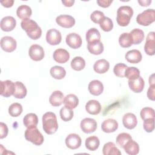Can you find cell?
I'll list each match as a JSON object with an SVG mask.
<instances>
[{
    "label": "cell",
    "instance_id": "obj_37",
    "mask_svg": "<svg viewBox=\"0 0 155 155\" xmlns=\"http://www.w3.org/2000/svg\"><path fill=\"white\" fill-rule=\"evenodd\" d=\"M71 67L75 71H81L85 67V61L81 56L74 57L71 61Z\"/></svg>",
    "mask_w": 155,
    "mask_h": 155
},
{
    "label": "cell",
    "instance_id": "obj_28",
    "mask_svg": "<svg viewBox=\"0 0 155 155\" xmlns=\"http://www.w3.org/2000/svg\"><path fill=\"white\" fill-rule=\"evenodd\" d=\"M23 124L27 128L36 127L38 124V118L37 115L33 113L27 114L23 118Z\"/></svg>",
    "mask_w": 155,
    "mask_h": 155
},
{
    "label": "cell",
    "instance_id": "obj_19",
    "mask_svg": "<svg viewBox=\"0 0 155 155\" xmlns=\"http://www.w3.org/2000/svg\"><path fill=\"white\" fill-rule=\"evenodd\" d=\"M128 83L131 90L134 93H140L144 88L145 82L141 76H139L138 78L134 80H128Z\"/></svg>",
    "mask_w": 155,
    "mask_h": 155
},
{
    "label": "cell",
    "instance_id": "obj_6",
    "mask_svg": "<svg viewBox=\"0 0 155 155\" xmlns=\"http://www.w3.org/2000/svg\"><path fill=\"white\" fill-rule=\"evenodd\" d=\"M62 36L61 32L55 29H49L46 34V41L48 44L51 45H56L61 43Z\"/></svg>",
    "mask_w": 155,
    "mask_h": 155
},
{
    "label": "cell",
    "instance_id": "obj_43",
    "mask_svg": "<svg viewBox=\"0 0 155 155\" xmlns=\"http://www.w3.org/2000/svg\"><path fill=\"white\" fill-rule=\"evenodd\" d=\"M127 65L123 63H118L116 64L113 68L114 74L119 78H124V73L126 68H127Z\"/></svg>",
    "mask_w": 155,
    "mask_h": 155
},
{
    "label": "cell",
    "instance_id": "obj_27",
    "mask_svg": "<svg viewBox=\"0 0 155 155\" xmlns=\"http://www.w3.org/2000/svg\"><path fill=\"white\" fill-rule=\"evenodd\" d=\"M123 148L125 153L130 155H136L139 152V144L132 139L127 142Z\"/></svg>",
    "mask_w": 155,
    "mask_h": 155
},
{
    "label": "cell",
    "instance_id": "obj_38",
    "mask_svg": "<svg viewBox=\"0 0 155 155\" xmlns=\"http://www.w3.org/2000/svg\"><path fill=\"white\" fill-rule=\"evenodd\" d=\"M59 114L61 119L63 121L68 122L72 119L74 113L72 109H70L67 106H64L61 108Z\"/></svg>",
    "mask_w": 155,
    "mask_h": 155
},
{
    "label": "cell",
    "instance_id": "obj_22",
    "mask_svg": "<svg viewBox=\"0 0 155 155\" xmlns=\"http://www.w3.org/2000/svg\"><path fill=\"white\" fill-rule=\"evenodd\" d=\"M125 58L130 63L137 64L142 61V56L139 50L133 49L127 51L125 55Z\"/></svg>",
    "mask_w": 155,
    "mask_h": 155
},
{
    "label": "cell",
    "instance_id": "obj_35",
    "mask_svg": "<svg viewBox=\"0 0 155 155\" xmlns=\"http://www.w3.org/2000/svg\"><path fill=\"white\" fill-rule=\"evenodd\" d=\"M86 39L88 44L101 41V34L99 30L96 28H90L86 33Z\"/></svg>",
    "mask_w": 155,
    "mask_h": 155
},
{
    "label": "cell",
    "instance_id": "obj_23",
    "mask_svg": "<svg viewBox=\"0 0 155 155\" xmlns=\"http://www.w3.org/2000/svg\"><path fill=\"white\" fill-rule=\"evenodd\" d=\"M110 68V63L108 61L102 59H99L94 64L93 69L95 72L99 74L106 73Z\"/></svg>",
    "mask_w": 155,
    "mask_h": 155
},
{
    "label": "cell",
    "instance_id": "obj_16",
    "mask_svg": "<svg viewBox=\"0 0 155 155\" xmlns=\"http://www.w3.org/2000/svg\"><path fill=\"white\" fill-rule=\"evenodd\" d=\"M122 124L125 128L132 130L134 128L137 124V117L133 113H126L122 117Z\"/></svg>",
    "mask_w": 155,
    "mask_h": 155
},
{
    "label": "cell",
    "instance_id": "obj_41",
    "mask_svg": "<svg viewBox=\"0 0 155 155\" xmlns=\"http://www.w3.org/2000/svg\"><path fill=\"white\" fill-rule=\"evenodd\" d=\"M131 139L132 137L130 134L127 133H122L117 135L116 141L117 145H119L120 148H123L127 142Z\"/></svg>",
    "mask_w": 155,
    "mask_h": 155
},
{
    "label": "cell",
    "instance_id": "obj_36",
    "mask_svg": "<svg viewBox=\"0 0 155 155\" xmlns=\"http://www.w3.org/2000/svg\"><path fill=\"white\" fill-rule=\"evenodd\" d=\"M130 33L131 35L133 44H135V45L139 44L144 39V38H145L144 32L141 29L134 28L133 30H131Z\"/></svg>",
    "mask_w": 155,
    "mask_h": 155
},
{
    "label": "cell",
    "instance_id": "obj_30",
    "mask_svg": "<svg viewBox=\"0 0 155 155\" xmlns=\"http://www.w3.org/2000/svg\"><path fill=\"white\" fill-rule=\"evenodd\" d=\"M32 14L31 8L27 5H21L18 7L16 10V15L18 17L21 19H28Z\"/></svg>",
    "mask_w": 155,
    "mask_h": 155
},
{
    "label": "cell",
    "instance_id": "obj_4",
    "mask_svg": "<svg viewBox=\"0 0 155 155\" xmlns=\"http://www.w3.org/2000/svg\"><path fill=\"white\" fill-rule=\"evenodd\" d=\"M24 136L27 140L36 145H42L44 140L43 135L36 127L27 128L25 131Z\"/></svg>",
    "mask_w": 155,
    "mask_h": 155
},
{
    "label": "cell",
    "instance_id": "obj_40",
    "mask_svg": "<svg viewBox=\"0 0 155 155\" xmlns=\"http://www.w3.org/2000/svg\"><path fill=\"white\" fill-rule=\"evenodd\" d=\"M22 106L19 103H13L8 107V113L12 117H18L22 112Z\"/></svg>",
    "mask_w": 155,
    "mask_h": 155
},
{
    "label": "cell",
    "instance_id": "obj_10",
    "mask_svg": "<svg viewBox=\"0 0 155 155\" xmlns=\"http://www.w3.org/2000/svg\"><path fill=\"white\" fill-rule=\"evenodd\" d=\"M1 92L0 94L2 96L8 97L13 95L15 92V83L10 80L4 81H1Z\"/></svg>",
    "mask_w": 155,
    "mask_h": 155
},
{
    "label": "cell",
    "instance_id": "obj_17",
    "mask_svg": "<svg viewBox=\"0 0 155 155\" xmlns=\"http://www.w3.org/2000/svg\"><path fill=\"white\" fill-rule=\"evenodd\" d=\"M53 57L56 62L59 64H64L69 60L70 54L66 50L60 48L54 51Z\"/></svg>",
    "mask_w": 155,
    "mask_h": 155
},
{
    "label": "cell",
    "instance_id": "obj_33",
    "mask_svg": "<svg viewBox=\"0 0 155 155\" xmlns=\"http://www.w3.org/2000/svg\"><path fill=\"white\" fill-rule=\"evenodd\" d=\"M50 73L51 76L56 79H62L66 75V71L64 68L58 65L51 67Z\"/></svg>",
    "mask_w": 155,
    "mask_h": 155
},
{
    "label": "cell",
    "instance_id": "obj_47",
    "mask_svg": "<svg viewBox=\"0 0 155 155\" xmlns=\"http://www.w3.org/2000/svg\"><path fill=\"white\" fill-rule=\"evenodd\" d=\"M0 139H2L7 136L8 133V129L7 125L2 122L0 123Z\"/></svg>",
    "mask_w": 155,
    "mask_h": 155
},
{
    "label": "cell",
    "instance_id": "obj_12",
    "mask_svg": "<svg viewBox=\"0 0 155 155\" xmlns=\"http://www.w3.org/2000/svg\"><path fill=\"white\" fill-rule=\"evenodd\" d=\"M155 33L154 31L150 32L147 38L146 42L144 45L145 52L150 56H153L155 53Z\"/></svg>",
    "mask_w": 155,
    "mask_h": 155
},
{
    "label": "cell",
    "instance_id": "obj_50",
    "mask_svg": "<svg viewBox=\"0 0 155 155\" xmlns=\"http://www.w3.org/2000/svg\"><path fill=\"white\" fill-rule=\"evenodd\" d=\"M14 1L13 0H4L1 1V4L2 5L3 7L5 8H10L12 7L13 5Z\"/></svg>",
    "mask_w": 155,
    "mask_h": 155
},
{
    "label": "cell",
    "instance_id": "obj_11",
    "mask_svg": "<svg viewBox=\"0 0 155 155\" xmlns=\"http://www.w3.org/2000/svg\"><path fill=\"white\" fill-rule=\"evenodd\" d=\"M66 146L71 150H76L81 145L82 140L81 137L76 133H71L68 134L65 140Z\"/></svg>",
    "mask_w": 155,
    "mask_h": 155
},
{
    "label": "cell",
    "instance_id": "obj_3",
    "mask_svg": "<svg viewBox=\"0 0 155 155\" xmlns=\"http://www.w3.org/2000/svg\"><path fill=\"white\" fill-rule=\"evenodd\" d=\"M133 15V8L128 5H122L117 10L116 21L119 25L122 27L127 26Z\"/></svg>",
    "mask_w": 155,
    "mask_h": 155
},
{
    "label": "cell",
    "instance_id": "obj_29",
    "mask_svg": "<svg viewBox=\"0 0 155 155\" xmlns=\"http://www.w3.org/2000/svg\"><path fill=\"white\" fill-rule=\"evenodd\" d=\"M102 153L104 155H120L121 152L116 147V145L112 142H109L104 144L102 148Z\"/></svg>",
    "mask_w": 155,
    "mask_h": 155
},
{
    "label": "cell",
    "instance_id": "obj_44",
    "mask_svg": "<svg viewBox=\"0 0 155 155\" xmlns=\"http://www.w3.org/2000/svg\"><path fill=\"white\" fill-rule=\"evenodd\" d=\"M140 116L143 120L149 118H154V110L151 107H144L141 110Z\"/></svg>",
    "mask_w": 155,
    "mask_h": 155
},
{
    "label": "cell",
    "instance_id": "obj_48",
    "mask_svg": "<svg viewBox=\"0 0 155 155\" xmlns=\"http://www.w3.org/2000/svg\"><path fill=\"white\" fill-rule=\"evenodd\" d=\"M147 97L149 99L154 101L155 99V85L150 86L147 91Z\"/></svg>",
    "mask_w": 155,
    "mask_h": 155
},
{
    "label": "cell",
    "instance_id": "obj_7",
    "mask_svg": "<svg viewBox=\"0 0 155 155\" xmlns=\"http://www.w3.org/2000/svg\"><path fill=\"white\" fill-rule=\"evenodd\" d=\"M1 47L6 52H12L15 50L17 46L16 40L12 36H4L1 39Z\"/></svg>",
    "mask_w": 155,
    "mask_h": 155
},
{
    "label": "cell",
    "instance_id": "obj_31",
    "mask_svg": "<svg viewBox=\"0 0 155 155\" xmlns=\"http://www.w3.org/2000/svg\"><path fill=\"white\" fill-rule=\"evenodd\" d=\"M100 145L99 138L96 136H91L85 139V145L87 150L90 151L96 150Z\"/></svg>",
    "mask_w": 155,
    "mask_h": 155
},
{
    "label": "cell",
    "instance_id": "obj_2",
    "mask_svg": "<svg viewBox=\"0 0 155 155\" xmlns=\"http://www.w3.org/2000/svg\"><path fill=\"white\" fill-rule=\"evenodd\" d=\"M42 128L48 134H53L58 129V124L56 114L53 112H47L42 116Z\"/></svg>",
    "mask_w": 155,
    "mask_h": 155
},
{
    "label": "cell",
    "instance_id": "obj_52",
    "mask_svg": "<svg viewBox=\"0 0 155 155\" xmlns=\"http://www.w3.org/2000/svg\"><path fill=\"white\" fill-rule=\"evenodd\" d=\"M62 3L65 6V7H71L73 5L74 3V0H64L62 1Z\"/></svg>",
    "mask_w": 155,
    "mask_h": 155
},
{
    "label": "cell",
    "instance_id": "obj_34",
    "mask_svg": "<svg viewBox=\"0 0 155 155\" xmlns=\"http://www.w3.org/2000/svg\"><path fill=\"white\" fill-rule=\"evenodd\" d=\"M119 45L123 48H128L133 44V39L130 33H123L119 38Z\"/></svg>",
    "mask_w": 155,
    "mask_h": 155
},
{
    "label": "cell",
    "instance_id": "obj_25",
    "mask_svg": "<svg viewBox=\"0 0 155 155\" xmlns=\"http://www.w3.org/2000/svg\"><path fill=\"white\" fill-rule=\"evenodd\" d=\"M27 93V90L24 84L20 82L16 81L15 82V92L13 96L17 99L24 98Z\"/></svg>",
    "mask_w": 155,
    "mask_h": 155
},
{
    "label": "cell",
    "instance_id": "obj_32",
    "mask_svg": "<svg viewBox=\"0 0 155 155\" xmlns=\"http://www.w3.org/2000/svg\"><path fill=\"white\" fill-rule=\"evenodd\" d=\"M63 103L65 106H67L70 109H74L79 104V99L75 94H69L64 97Z\"/></svg>",
    "mask_w": 155,
    "mask_h": 155
},
{
    "label": "cell",
    "instance_id": "obj_14",
    "mask_svg": "<svg viewBox=\"0 0 155 155\" xmlns=\"http://www.w3.org/2000/svg\"><path fill=\"white\" fill-rule=\"evenodd\" d=\"M65 41L67 44L73 49H77L81 47L82 38L78 34L76 33H71L66 36Z\"/></svg>",
    "mask_w": 155,
    "mask_h": 155
},
{
    "label": "cell",
    "instance_id": "obj_9",
    "mask_svg": "<svg viewBox=\"0 0 155 155\" xmlns=\"http://www.w3.org/2000/svg\"><path fill=\"white\" fill-rule=\"evenodd\" d=\"M28 54L31 59L35 61H41L45 55L44 48L39 45H31L28 50Z\"/></svg>",
    "mask_w": 155,
    "mask_h": 155
},
{
    "label": "cell",
    "instance_id": "obj_21",
    "mask_svg": "<svg viewBox=\"0 0 155 155\" xmlns=\"http://www.w3.org/2000/svg\"><path fill=\"white\" fill-rule=\"evenodd\" d=\"M102 109V107L99 101L96 100H90L85 104V110L90 114H98Z\"/></svg>",
    "mask_w": 155,
    "mask_h": 155
},
{
    "label": "cell",
    "instance_id": "obj_5",
    "mask_svg": "<svg viewBox=\"0 0 155 155\" xmlns=\"http://www.w3.org/2000/svg\"><path fill=\"white\" fill-rule=\"evenodd\" d=\"M155 21V11L154 9H147L139 13L136 18L137 24L143 26H148Z\"/></svg>",
    "mask_w": 155,
    "mask_h": 155
},
{
    "label": "cell",
    "instance_id": "obj_49",
    "mask_svg": "<svg viewBox=\"0 0 155 155\" xmlns=\"http://www.w3.org/2000/svg\"><path fill=\"white\" fill-rule=\"evenodd\" d=\"M113 2L112 0H97V4L99 6L103 8L108 7Z\"/></svg>",
    "mask_w": 155,
    "mask_h": 155
},
{
    "label": "cell",
    "instance_id": "obj_18",
    "mask_svg": "<svg viewBox=\"0 0 155 155\" xmlns=\"http://www.w3.org/2000/svg\"><path fill=\"white\" fill-rule=\"evenodd\" d=\"M88 89L91 94L99 96L104 91V85L100 81L93 80L89 83Z\"/></svg>",
    "mask_w": 155,
    "mask_h": 155
},
{
    "label": "cell",
    "instance_id": "obj_42",
    "mask_svg": "<svg viewBox=\"0 0 155 155\" xmlns=\"http://www.w3.org/2000/svg\"><path fill=\"white\" fill-rule=\"evenodd\" d=\"M100 27L104 31H110L113 28V22L108 17H104L99 22Z\"/></svg>",
    "mask_w": 155,
    "mask_h": 155
},
{
    "label": "cell",
    "instance_id": "obj_39",
    "mask_svg": "<svg viewBox=\"0 0 155 155\" xmlns=\"http://www.w3.org/2000/svg\"><path fill=\"white\" fill-rule=\"evenodd\" d=\"M124 76L128 79V80H134L140 76L139 70L134 67H127L125 71Z\"/></svg>",
    "mask_w": 155,
    "mask_h": 155
},
{
    "label": "cell",
    "instance_id": "obj_1",
    "mask_svg": "<svg viewBox=\"0 0 155 155\" xmlns=\"http://www.w3.org/2000/svg\"><path fill=\"white\" fill-rule=\"evenodd\" d=\"M21 26L30 39L36 40L41 36L42 30L35 21L29 18L23 19L21 22Z\"/></svg>",
    "mask_w": 155,
    "mask_h": 155
},
{
    "label": "cell",
    "instance_id": "obj_24",
    "mask_svg": "<svg viewBox=\"0 0 155 155\" xmlns=\"http://www.w3.org/2000/svg\"><path fill=\"white\" fill-rule=\"evenodd\" d=\"M64 96L62 92L59 90L53 91L49 97V102L53 107H59L64 102Z\"/></svg>",
    "mask_w": 155,
    "mask_h": 155
},
{
    "label": "cell",
    "instance_id": "obj_8",
    "mask_svg": "<svg viewBox=\"0 0 155 155\" xmlns=\"http://www.w3.org/2000/svg\"><path fill=\"white\" fill-rule=\"evenodd\" d=\"M97 122L92 118L86 117L82 120L80 124V127L82 131L87 134L93 133L97 128Z\"/></svg>",
    "mask_w": 155,
    "mask_h": 155
},
{
    "label": "cell",
    "instance_id": "obj_46",
    "mask_svg": "<svg viewBox=\"0 0 155 155\" xmlns=\"http://www.w3.org/2000/svg\"><path fill=\"white\" fill-rule=\"evenodd\" d=\"M105 17L104 13L99 10L94 11L90 15L91 20L95 24H99L100 21Z\"/></svg>",
    "mask_w": 155,
    "mask_h": 155
},
{
    "label": "cell",
    "instance_id": "obj_13",
    "mask_svg": "<svg viewBox=\"0 0 155 155\" xmlns=\"http://www.w3.org/2000/svg\"><path fill=\"white\" fill-rule=\"evenodd\" d=\"M56 22L59 26L66 28H71L76 22L74 18L68 15H61L57 16Z\"/></svg>",
    "mask_w": 155,
    "mask_h": 155
},
{
    "label": "cell",
    "instance_id": "obj_45",
    "mask_svg": "<svg viewBox=\"0 0 155 155\" xmlns=\"http://www.w3.org/2000/svg\"><path fill=\"white\" fill-rule=\"evenodd\" d=\"M143 127L147 133L152 132L154 129V118H149L144 120Z\"/></svg>",
    "mask_w": 155,
    "mask_h": 155
},
{
    "label": "cell",
    "instance_id": "obj_20",
    "mask_svg": "<svg viewBox=\"0 0 155 155\" xmlns=\"http://www.w3.org/2000/svg\"><path fill=\"white\" fill-rule=\"evenodd\" d=\"M118 128V122L114 119H107L101 125L102 130L107 133L114 132Z\"/></svg>",
    "mask_w": 155,
    "mask_h": 155
},
{
    "label": "cell",
    "instance_id": "obj_15",
    "mask_svg": "<svg viewBox=\"0 0 155 155\" xmlns=\"http://www.w3.org/2000/svg\"><path fill=\"white\" fill-rule=\"evenodd\" d=\"M16 19L10 16L4 17L0 23L1 28L4 31H12L16 27Z\"/></svg>",
    "mask_w": 155,
    "mask_h": 155
},
{
    "label": "cell",
    "instance_id": "obj_26",
    "mask_svg": "<svg viewBox=\"0 0 155 155\" xmlns=\"http://www.w3.org/2000/svg\"><path fill=\"white\" fill-rule=\"evenodd\" d=\"M88 51L94 55L101 54L104 51V45L101 41H94L88 44Z\"/></svg>",
    "mask_w": 155,
    "mask_h": 155
},
{
    "label": "cell",
    "instance_id": "obj_53",
    "mask_svg": "<svg viewBox=\"0 0 155 155\" xmlns=\"http://www.w3.org/2000/svg\"><path fill=\"white\" fill-rule=\"evenodd\" d=\"M149 84L151 85H155V81H154V74H152L149 77Z\"/></svg>",
    "mask_w": 155,
    "mask_h": 155
},
{
    "label": "cell",
    "instance_id": "obj_51",
    "mask_svg": "<svg viewBox=\"0 0 155 155\" xmlns=\"http://www.w3.org/2000/svg\"><path fill=\"white\" fill-rule=\"evenodd\" d=\"M138 3L140 4V5L142 6V7H147L149 6L150 5V4L151 3V0H139L138 1Z\"/></svg>",
    "mask_w": 155,
    "mask_h": 155
}]
</instances>
